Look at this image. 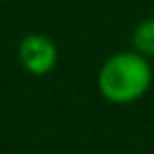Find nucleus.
<instances>
[{"label": "nucleus", "mask_w": 154, "mask_h": 154, "mask_svg": "<svg viewBox=\"0 0 154 154\" xmlns=\"http://www.w3.org/2000/svg\"><path fill=\"white\" fill-rule=\"evenodd\" d=\"M152 82H154L152 60L135 53L132 48L108 55L96 72L99 94L116 106L140 101L152 89Z\"/></svg>", "instance_id": "f257e3e1"}, {"label": "nucleus", "mask_w": 154, "mask_h": 154, "mask_svg": "<svg viewBox=\"0 0 154 154\" xmlns=\"http://www.w3.org/2000/svg\"><path fill=\"white\" fill-rule=\"evenodd\" d=\"M130 48L140 55H144L147 60L154 58V17L140 19L130 34Z\"/></svg>", "instance_id": "7ed1b4c3"}, {"label": "nucleus", "mask_w": 154, "mask_h": 154, "mask_svg": "<svg viewBox=\"0 0 154 154\" xmlns=\"http://www.w3.org/2000/svg\"><path fill=\"white\" fill-rule=\"evenodd\" d=\"M17 55L22 67L36 77L53 72L58 65V46L46 34H26L17 46Z\"/></svg>", "instance_id": "f03ea898"}]
</instances>
